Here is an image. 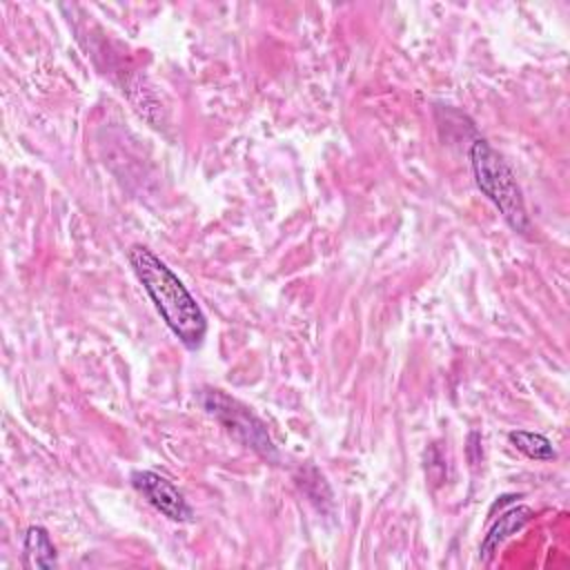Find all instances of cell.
Instances as JSON below:
<instances>
[{
  "mask_svg": "<svg viewBox=\"0 0 570 570\" xmlns=\"http://www.w3.org/2000/svg\"><path fill=\"white\" fill-rule=\"evenodd\" d=\"M24 563L27 568H53L56 548L45 528L31 525L24 534Z\"/></svg>",
  "mask_w": 570,
  "mask_h": 570,
  "instance_id": "8992f818",
  "label": "cell"
},
{
  "mask_svg": "<svg viewBox=\"0 0 570 570\" xmlns=\"http://www.w3.org/2000/svg\"><path fill=\"white\" fill-rule=\"evenodd\" d=\"M200 403L243 445L252 448L263 459H272V461L276 459V450H274V443L267 434L265 423L249 407H245L240 401L227 396L220 390H205L200 394Z\"/></svg>",
  "mask_w": 570,
  "mask_h": 570,
  "instance_id": "3957f363",
  "label": "cell"
},
{
  "mask_svg": "<svg viewBox=\"0 0 570 570\" xmlns=\"http://www.w3.org/2000/svg\"><path fill=\"white\" fill-rule=\"evenodd\" d=\"M470 163H472L476 187L494 203V207L501 212V216L514 232L528 234L530 218H528L517 178L508 167V163L485 140L472 142Z\"/></svg>",
  "mask_w": 570,
  "mask_h": 570,
  "instance_id": "7a4b0ae2",
  "label": "cell"
},
{
  "mask_svg": "<svg viewBox=\"0 0 570 570\" xmlns=\"http://www.w3.org/2000/svg\"><path fill=\"white\" fill-rule=\"evenodd\" d=\"M131 485L167 519L187 523L194 519L191 505L185 501L183 492L167 481L165 476L151 472V470H138L131 474Z\"/></svg>",
  "mask_w": 570,
  "mask_h": 570,
  "instance_id": "277c9868",
  "label": "cell"
},
{
  "mask_svg": "<svg viewBox=\"0 0 570 570\" xmlns=\"http://www.w3.org/2000/svg\"><path fill=\"white\" fill-rule=\"evenodd\" d=\"M532 519V510L528 505H514L510 508L508 512H503L494 525L488 530V534L483 537L481 541V548H479V557L481 561H490L492 554L499 550V546L512 537L514 532H519L528 521Z\"/></svg>",
  "mask_w": 570,
  "mask_h": 570,
  "instance_id": "5b68a950",
  "label": "cell"
},
{
  "mask_svg": "<svg viewBox=\"0 0 570 570\" xmlns=\"http://www.w3.org/2000/svg\"><path fill=\"white\" fill-rule=\"evenodd\" d=\"M508 441L528 459L534 461H550L554 459V448L550 443V439H546L539 432H528V430H512L508 434Z\"/></svg>",
  "mask_w": 570,
  "mask_h": 570,
  "instance_id": "52a82bcc",
  "label": "cell"
},
{
  "mask_svg": "<svg viewBox=\"0 0 570 570\" xmlns=\"http://www.w3.org/2000/svg\"><path fill=\"white\" fill-rule=\"evenodd\" d=\"M127 258L174 336L187 350L200 347L207 334V318L183 281L145 245L129 247Z\"/></svg>",
  "mask_w": 570,
  "mask_h": 570,
  "instance_id": "6da1fadb",
  "label": "cell"
}]
</instances>
